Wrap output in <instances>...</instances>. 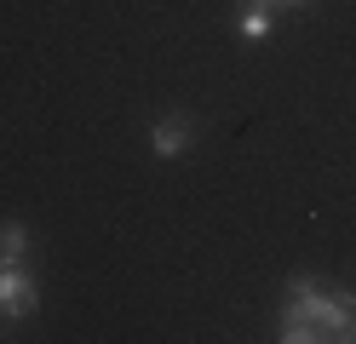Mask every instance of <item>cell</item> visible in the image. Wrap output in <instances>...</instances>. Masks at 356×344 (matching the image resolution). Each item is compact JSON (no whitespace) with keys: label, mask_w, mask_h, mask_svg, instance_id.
Listing matches in <instances>:
<instances>
[{"label":"cell","mask_w":356,"mask_h":344,"mask_svg":"<svg viewBox=\"0 0 356 344\" xmlns=\"http://www.w3.org/2000/svg\"><path fill=\"white\" fill-rule=\"evenodd\" d=\"M24 252H29V229H24V224H0V259H6V264H24Z\"/></svg>","instance_id":"277c9868"},{"label":"cell","mask_w":356,"mask_h":344,"mask_svg":"<svg viewBox=\"0 0 356 344\" xmlns=\"http://www.w3.org/2000/svg\"><path fill=\"white\" fill-rule=\"evenodd\" d=\"M264 6H270V0H264ZM276 6H299V0H276Z\"/></svg>","instance_id":"8992f818"},{"label":"cell","mask_w":356,"mask_h":344,"mask_svg":"<svg viewBox=\"0 0 356 344\" xmlns=\"http://www.w3.org/2000/svg\"><path fill=\"white\" fill-rule=\"evenodd\" d=\"M149 144H155V155H161V161H178V155L190 149V121H184V115H167V121L155 126Z\"/></svg>","instance_id":"3957f363"},{"label":"cell","mask_w":356,"mask_h":344,"mask_svg":"<svg viewBox=\"0 0 356 344\" xmlns=\"http://www.w3.org/2000/svg\"><path fill=\"white\" fill-rule=\"evenodd\" d=\"M241 35H248V40H264V35H270V6H264V0H253V6H248Z\"/></svg>","instance_id":"5b68a950"},{"label":"cell","mask_w":356,"mask_h":344,"mask_svg":"<svg viewBox=\"0 0 356 344\" xmlns=\"http://www.w3.org/2000/svg\"><path fill=\"white\" fill-rule=\"evenodd\" d=\"M35 304H40V293H35V275H29L24 264H6V259H0V316L24 321Z\"/></svg>","instance_id":"7a4b0ae2"},{"label":"cell","mask_w":356,"mask_h":344,"mask_svg":"<svg viewBox=\"0 0 356 344\" xmlns=\"http://www.w3.org/2000/svg\"><path fill=\"white\" fill-rule=\"evenodd\" d=\"M282 338L310 344V338H345L356 344V298L350 293H322L310 275L293 281V298L282 310Z\"/></svg>","instance_id":"6da1fadb"}]
</instances>
